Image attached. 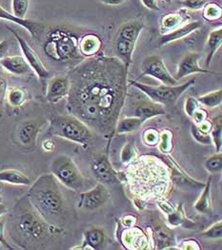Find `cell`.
I'll return each instance as SVG.
<instances>
[{
	"label": "cell",
	"instance_id": "47",
	"mask_svg": "<svg viewBox=\"0 0 222 250\" xmlns=\"http://www.w3.org/2000/svg\"><path fill=\"white\" fill-rule=\"evenodd\" d=\"M142 5L151 11H160L159 5H158V0H140Z\"/></svg>",
	"mask_w": 222,
	"mask_h": 250
},
{
	"label": "cell",
	"instance_id": "13",
	"mask_svg": "<svg viewBox=\"0 0 222 250\" xmlns=\"http://www.w3.org/2000/svg\"><path fill=\"white\" fill-rule=\"evenodd\" d=\"M92 170L95 178L104 185H115L119 182V175L111 167L107 154H99L94 157Z\"/></svg>",
	"mask_w": 222,
	"mask_h": 250
},
{
	"label": "cell",
	"instance_id": "32",
	"mask_svg": "<svg viewBox=\"0 0 222 250\" xmlns=\"http://www.w3.org/2000/svg\"><path fill=\"white\" fill-rule=\"evenodd\" d=\"M210 135L216 146L217 152H222V117L219 115L213 119Z\"/></svg>",
	"mask_w": 222,
	"mask_h": 250
},
{
	"label": "cell",
	"instance_id": "10",
	"mask_svg": "<svg viewBox=\"0 0 222 250\" xmlns=\"http://www.w3.org/2000/svg\"><path fill=\"white\" fill-rule=\"evenodd\" d=\"M144 76H151L157 79L163 85L176 86L179 84V81H178L169 72L163 59L159 56H147L143 60L141 64V73L138 78H142Z\"/></svg>",
	"mask_w": 222,
	"mask_h": 250
},
{
	"label": "cell",
	"instance_id": "22",
	"mask_svg": "<svg viewBox=\"0 0 222 250\" xmlns=\"http://www.w3.org/2000/svg\"><path fill=\"white\" fill-rule=\"evenodd\" d=\"M103 42L95 34H86L78 40V52L89 58L97 55L102 48Z\"/></svg>",
	"mask_w": 222,
	"mask_h": 250
},
{
	"label": "cell",
	"instance_id": "42",
	"mask_svg": "<svg viewBox=\"0 0 222 250\" xmlns=\"http://www.w3.org/2000/svg\"><path fill=\"white\" fill-rule=\"evenodd\" d=\"M167 221L173 227H178V226H180V225L185 223L183 215L179 213V212H178V211H176V210H174L171 213L167 214Z\"/></svg>",
	"mask_w": 222,
	"mask_h": 250
},
{
	"label": "cell",
	"instance_id": "24",
	"mask_svg": "<svg viewBox=\"0 0 222 250\" xmlns=\"http://www.w3.org/2000/svg\"><path fill=\"white\" fill-rule=\"evenodd\" d=\"M105 243V233L101 229H93L85 233L84 241L78 250H100Z\"/></svg>",
	"mask_w": 222,
	"mask_h": 250
},
{
	"label": "cell",
	"instance_id": "50",
	"mask_svg": "<svg viewBox=\"0 0 222 250\" xmlns=\"http://www.w3.org/2000/svg\"><path fill=\"white\" fill-rule=\"evenodd\" d=\"M9 47H10V45H9V41H7V40H2V41H0V60L4 57V56H6V54L8 53V51H9Z\"/></svg>",
	"mask_w": 222,
	"mask_h": 250
},
{
	"label": "cell",
	"instance_id": "43",
	"mask_svg": "<svg viewBox=\"0 0 222 250\" xmlns=\"http://www.w3.org/2000/svg\"><path fill=\"white\" fill-rule=\"evenodd\" d=\"M5 225H6V220H5V217L3 215V216L0 217V245H2L7 250H15V248H13L9 244L8 240L5 237Z\"/></svg>",
	"mask_w": 222,
	"mask_h": 250
},
{
	"label": "cell",
	"instance_id": "17",
	"mask_svg": "<svg viewBox=\"0 0 222 250\" xmlns=\"http://www.w3.org/2000/svg\"><path fill=\"white\" fill-rule=\"evenodd\" d=\"M69 90L70 81L68 76H56L49 82L46 92V99L48 102L56 104L68 96Z\"/></svg>",
	"mask_w": 222,
	"mask_h": 250
},
{
	"label": "cell",
	"instance_id": "3",
	"mask_svg": "<svg viewBox=\"0 0 222 250\" xmlns=\"http://www.w3.org/2000/svg\"><path fill=\"white\" fill-rule=\"evenodd\" d=\"M125 179L130 191L142 202L164 199L171 187L169 167L153 155H141L129 163Z\"/></svg>",
	"mask_w": 222,
	"mask_h": 250
},
{
	"label": "cell",
	"instance_id": "51",
	"mask_svg": "<svg viewBox=\"0 0 222 250\" xmlns=\"http://www.w3.org/2000/svg\"><path fill=\"white\" fill-rule=\"evenodd\" d=\"M42 147H43V149H44L45 151L50 152V151H53V150L55 149L56 144H55V142H54L53 140L48 139V140H46V141L43 142V144H42Z\"/></svg>",
	"mask_w": 222,
	"mask_h": 250
},
{
	"label": "cell",
	"instance_id": "39",
	"mask_svg": "<svg viewBox=\"0 0 222 250\" xmlns=\"http://www.w3.org/2000/svg\"><path fill=\"white\" fill-rule=\"evenodd\" d=\"M207 0H180L179 4L185 10L190 11H200L202 10L204 5L207 3Z\"/></svg>",
	"mask_w": 222,
	"mask_h": 250
},
{
	"label": "cell",
	"instance_id": "27",
	"mask_svg": "<svg viewBox=\"0 0 222 250\" xmlns=\"http://www.w3.org/2000/svg\"><path fill=\"white\" fill-rule=\"evenodd\" d=\"M212 177H210L204 188L201 195L198 199V201L195 204V208L198 212L209 214L212 211Z\"/></svg>",
	"mask_w": 222,
	"mask_h": 250
},
{
	"label": "cell",
	"instance_id": "55",
	"mask_svg": "<svg viewBox=\"0 0 222 250\" xmlns=\"http://www.w3.org/2000/svg\"><path fill=\"white\" fill-rule=\"evenodd\" d=\"M165 3H171L173 0H163Z\"/></svg>",
	"mask_w": 222,
	"mask_h": 250
},
{
	"label": "cell",
	"instance_id": "5",
	"mask_svg": "<svg viewBox=\"0 0 222 250\" xmlns=\"http://www.w3.org/2000/svg\"><path fill=\"white\" fill-rule=\"evenodd\" d=\"M48 133L52 136L79 144L84 147L88 146L94 138L93 130L72 114L52 116L49 121Z\"/></svg>",
	"mask_w": 222,
	"mask_h": 250
},
{
	"label": "cell",
	"instance_id": "18",
	"mask_svg": "<svg viewBox=\"0 0 222 250\" xmlns=\"http://www.w3.org/2000/svg\"><path fill=\"white\" fill-rule=\"evenodd\" d=\"M190 16L187 13V10L181 9L179 11L169 12L162 16L159 21V31L161 35H165L169 32H172L178 27L182 26L189 22Z\"/></svg>",
	"mask_w": 222,
	"mask_h": 250
},
{
	"label": "cell",
	"instance_id": "14",
	"mask_svg": "<svg viewBox=\"0 0 222 250\" xmlns=\"http://www.w3.org/2000/svg\"><path fill=\"white\" fill-rule=\"evenodd\" d=\"M0 19L8 20L10 22H13L15 24H18L19 26L23 27L25 30H27L30 33V35L33 38L37 40L40 39L45 32V27L42 23L32 19L17 18L13 14L7 12L1 6H0Z\"/></svg>",
	"mask_w": 222,
	"mask_h": 250
},
{
	"label": "cell",
	"instance_id": "29",
	"mask_svg": "<svg viewBox=\"0 0 222 250\" xmlns=\"http://www.w3.org/2000/svg\"><path fill=\"white\" fill-rule=\"evenodd\" d=\"M5 97L11 107H20L27 101L28 93L25 89L15 87L8 89Z\"/></svg>",
	"mask_w": 222,
	"mask_h": 250
},
{
	"label": "cell",
	"instance_id": "28",
	"mask_svg": "<svg viewBox=\"0 0 222 250\" xmlns=\"http://www.w3.org/2000/svg\"><path fill=\"white\" fill-rule=\"evenodd\" d=\"M144 123L143 120L134 116H125L122 119H118L115 126L114 133L117 134H125L129 132L136 131Z\"/></svg>",
	"mask_w": 222,
	"mask_h": 250
},
{
	"label": "cell",
	"instance_id": "26",
	"mask_svg": "<svg viewBox=\"0 0 222 250\" xmlns=\"http://www.w3.org/2000/svg\"><path fill=\"white\" fill-rule=\"evenodd\" d=\"M0 182L16 185V186H29L31 185V179L25 173L19 171L18 169L9 168L0 171Z\"/></svg>",
	"mask_w": 222,
	"mask_h": 250
},
{
	"label": "cell",
	"instance_id": "35",
	"mask_svg": "<svg viewBox=\"0 0 222 250\" xmlns=\"http://www.w3.org/2000/svg\"><path fill=\"white\" fill-rule=\"evenodd\" d=\"M30 0H12V14L19 18H26Z\"/></svg>",
	"mask_w": 222,
	"mask_h": 250
},
{
	"label": "cell",
	"instance_id": "45",
	"mask_svg": "<svg viewBox=\"0 0 222 250\" xmlns=\"http://www.w3.org/2000/svg\"><path fill=\"white\" fill-rule=\"evenodd\" d=\"M192 118L194 120V123L196 125H199V124H200V123H202V122L207 120V112L203 108L199 107L196 110V112L194 113V115L192 116Z\"/></svg>",
	"mask_w": 222,
	"mask_h": 250
},
{
	"label": "cell",
	"instance_id": "30",
	"mask_svg": "<svg viewBox=\"0 0 222 250\" xmlns=\"http://www.w3.org/2000/svg\"><path fill=\"white\" fill-rule=\"evenodd\" d=\"M155 238L158 250H167L174 245L173 235L162 226L155 228Z\"/></svg>",
	"mask_w": 222,
	"mask_h": 250
},
{
	"label": "cell",
	"instance_id": "48",
	"mask_svg": "<svg viewBox=\"0 0 222 250\" xmlns=\"http://www.w3.org/2000/svg\"><path fill=\"white\" fill-rule=\"evenodd\" d=\"M8 90V83L4 75L0 72V101H2L7 93Z\"/></svg>",
	"mask_w": 222,
	"mask_h": 250
},
{
	"label": "cell",
	"instance_id": "53",
	"mask_svg": "<svg viewBox=\"0 0 222 250\" xmlns=\"http://www.w3.org/2000/svg\"><path fill=\"white\" fill-rule=\"evenodd\" d=\"M123 221H124V222H123L124 226H126L127 228H130V227H133V226L134 221H135V218L133 217V216H126V217L123 218Z\"/></svg>",
	"mask_w": 222,
	"mask_h": 250
},
{
	"label": "cell",
	"instance_id": "25",
	"mask_svg": "<svg viewBox=\"0 0 222 250\" xmlns=\"http://www.w3.org/2000/svg\"><path fill=\"white\" fill-rule=\"evenodd\" d=\"M222 27L220 26L219 28L213 30L208 36L207 40V57H206V67L208 68L211 65V62L214 58V56L219 51V49L222 47Z\"/></svg>",
	"mask_w": 222,
	"mask_h": 250
},
{
	"label": "cell",
	"instance_id": "20",
	"mask_svg": "<svg viewBox=\"0 0 222 250\" xmlns=\"http://www.w3.org/2000/svg\"><path fill=\"white\" fill-rule=\"evenodd\" d=\"M201 23L200 21H193V22H187L184 25L178 27V29L169 32L165 35H162L161 37H159L158 39V46H165L167 44L176 42L178 40L183 39L187 36H190L191 34L195 33L196 31H198L199 29L201 28Z\"/></svg>",
	"mask_w": 222,
	"mask_h": 250
},
{
	"label": "cell",
	"instance_id": "16",
	"mask_svg": "<svg viewBox=\"0 0 222 250\" xmlns=\"http://www.w3.org/2000/svg\"><path fill=\"white\" fill-rule=\"evenodd\" d=\"M123 246L128 250H145L149 249L148 237L138 228L130 227L121 234Z\"/></svg>",
	"mask_w": 222,
	"mask_h": 250
},
{
	"label": "cell",
	"instance_id": "11",
	"mask_svg": "<svg viewBox=\"0 0 222 250\" xmlns=\"http://www.w3.org/2000/svg\"><path fill=\"white\" fill-rule=\"evenodd\" d=\"M109 199L110 192L106 185L98 183L92 189L80 192L78 208L86 210H94L104 206Z\"/></svg>",
	"mask_w": 222,
	"mask_h": 250
},
{
	"label": "cell",
	"instance_id": "44",
	"mask_svg": "<svg viewBox=\"0 0 222 250\" xmlns=\"http://www.w3.org/2000/svg\"><path fill=\"white\" fill-rule=\"evenodd\" d=\"M144 141L149 146H155L159 141V134L155 129H148L144 133Z\"/></svg>",
	"mask_w": 222,
	"mask_h": 250
},
{
	"label": "cell",
	"instance_id": "52",
	"mask_svg": "<svg viewBox=\"0 0 222 250\" xmlns=\"http://www.w3.org/2000/svg\"><path fill=\"white\" fill-rule=\"evenodd\" d=\"M102 4L107 6H119L123 4L126 0H99Z\"/></svg>",
	"mask_w": 222,
	"mask_h": 250
},
{
	"label": "cell",
	"instance_id": "8",
	"mask_svg": "<svg viewBox=\"0 0 222 250\" xmlns=\"http://www.w3.org/2000/svg\"><path fill=\"white\" fill-rule=\"evenodd\" d=\"M44 51L56 61H67L79 54L78 40L66 32L56 31L45 42Z\"/></svg>",
	"mask_w": 222,
	"mask_h": 250
},
{
	"label": "cell",
	"instance_id": "15",
	"mask_svg": "<svg viewBox=\"0 0 222 250\" xmlns=\"http://www.w3.org/2000/svg\"><path fill=\"white\" fill-rule=\"evenodd\" d=\"M200 58V55L198 53L191 52L186 54L185 56L180 60L178 66L176 79L179 81L180 79L195 73H214L209 70H204L201 67H200V64H199Z\"/></svg>",
	"mask_w": 222,
	"mask_h": 250
},
{
	"label": "cell",
	"instance_id": "23",
	"mask_svg": "<svg viewBox=\"0 0 222 250\" xmlns=\"http://www.w3.org/2000/svg\"><path fill=\"white\" fill-rule=\"evenodd\" d=\"M143 29H144V23L142 21L140 20L128 21L120 26L116 37L136 43Z\"/></svg>",
	"mask_w": 222,
	"mask_h": 250
},
{
	"label": "cell",
	"instance_id": "38",
	"mask_svg": "<svg viewBox=\"0 0 222 250\" xmlns=\"http://www.w3.org/2000/svg\"><path fill=\"white\" fill-rule=\"evenodd\" d=\"M202 236L209 239H222V221L214 224L208 229L202 232Z\"/></svg>",
	"mask_w": 222,
	"mask_h": 250
},
{
	"label": "cell",
	"instance_id": "36",
	"mask_svg": "<svg viewBox=\"0 0 222 250\" xmlns=\"http://www.w3.org/2000/svg\"><path fill=\"white\" fill-rule=\"evenodd\" d=\"M191 133H192V136L194 137V139H195L198 143L205 145V146H208V145L213 144L210 133L203 132L202 130H200V129L199 128V126L196 125V124H193L192 126H191Z\"/></svg>",
	"mask_w": 222,
	"mask_h": 250
},
{
	"label": "cell",
	"instance_id": "49",
	"mask_svg": "<svg viewBox=\"0 0 222 250\" xmlns=\"http://www.w3.org/2000/svg\"><path fill=\"white\" fill-rule=\"evenodd\" d=\"M157 205H158L159 208H160L165 214H169V213H171L172 211L175 210V208H173V206H172L171 204H169L164 199L157 201Z\"/></svg>",
	"mask_w": 222,
	"mask_h": 250
},
{
	"label": "cell",
	"instance_id": "37",
	"mask_svg": "<svg viewBox=\"0 0 222 250\" xmlns=\"http://www.w3.org/2000/svg\"><path fill=\"white\" fill-rule=\"evenodd\" d=\"M136 157V150L132 144H127L123 146L120 154L121 162L124 164H129Z\"/></svg>",
	"mask_w": 222,
	"mask_h": 250
},
{
	"label": "cell",
	"instance_id": "31",
	"mask_svg": "<svg viewBox=\"0 0 222 250\" xmlns=\"http://www.w3.org/2000/svg\"><path fill=\"white\" fill-rule=\"evenodd\" d=\"M202 18L207 22H216L222 18V7L217 2H207L202 8Z\"/></svg>",
	"mask_w": 222,
	"mask_h": 250
},
{
	"label": "cell",
	"instance_id": "2",
	"mask_svg": "<svg viewBox=\"0 0 222 250\" xmlns=\"http://www.w3.org/2000/svg\"><path fill=\"white\" fill-rule=\"evenodd\" d=\"M9 222L13 241L24 250L44 249L62 232L60 227L48 223L37 212L27 196L15 204Z\"/></svg>",
	"mask_w": 222,
	"mask_h": 250
},
{
	"label": "cell",
	"instance_id": "7",
	"mask_svg": "<svg viewBox=\"0 0 222 250\" xmlns=\"http://www.w3.org/2000/svg\"><path fill=\"white\" fill-rule=\"evenodd\" d=\"M50 169L58 183L75 192L83 191L85 178L70 156L66 154L57 155L51 162Z\"/></svg>",
	"mask_w": 222,
	"mask_h": 250
},
{
	"label": "cell",
	"instance_id": "12",
	"mask_svg": "<svg viewBox=\"0 0 222 250\" xmlns=\"http://www.w3.org/2000/svg\"><path fill=\"white\" fill-rule=\"evenodd\" d=\"M8 30L14 35L16 37V39L19 42L20 50L23 54V57L25 58V60L27 61V63L30 65L31 69L34 72L37 73V76L40 79H46L50 76V72L47 70V68L44 66V64L42 63L41 59L39 58V56L37 55V53L31 48V46L28 44V42L19 36V34L12 28L7 27Z\"/></svg>",
	"mask_w": 222,
	"mask_h": 250
},
{
	"label": "cell",
	"instance_id": "6",
	"mask_svg": "<svg viewBox=\"0 0 222 250\" xmlns=\"http://www.w3.org/2000/svg\"><path fill=\"white\" fill-rule=\"evenodd\" d=\"M196 83V78H192L183 84H178L176 86L160 85L152 86L140 83L136 80L130 81V85L135 89L143 92L152 101L160 104L164 107H173L176 105L178 100L186 90L193 87Z\"/></svg>",
	"mask_w": 222,
	"mask_h": 250
},
{
	"label": "cell",
	"instance_id": "4",
	"mask_svg": "<svg viewBox=\"0 0 222 250\" xmlns=\"http://www.w3.org/2000/svg\"><path fill=\"white\" fill-rule=\"evenodd\" d=\"M26 196L48 223L61 228L64 222L65 202L58 181L52 173L39 176Z\"/></svg>",
	"mask_w": 222,
	"mask_h": 250
},
{
	"label": "cell",
	"instance_id": "21",
	"mask_svg": "<svg viewBox=\"0 0 222 250\" xmlns=\"http://www.w3.org/2000/svg\"><path fill=\"white\" fill-rule=\"evenodd\" d=\"M0 66L6 71L14 75H25L32 71L30 65L27 63L23 56H4L0 60Z\"/></svg>",
	"mask_w": 222,
	"mask_h": 250
},
{
	"label": "cell",
	"instance_id": "19",
	"mask_svg": "<svg viewBox=\"0 0 222 250\" xmlns=\"http://www.w3.org/2000/svg\"><path fill=\"white\" fill-rule=\"evenodd\" d=\"M41 129V125L36 121H26L19 125L18 129V140L19 144L26 147L32 148L36 146L37 135Z\"/></svg>",
	"mask_w": 222,
	"mask_h": 250
},
{
	"label": "cell",
	"instance_id": "54",
	"mask_svg": "<svg viewBox=\"0 0 222 250\" xmlns=\"http://www.w3.org/2000/svg\"><path fill=\"white\" fill-rule=\"evenodd\" d=\"M8 213V208L5 205L0 203V217L3 215L7 214Z\"/></svg>",
	"mask_w": 222,
	"mask_h": 250
},
{
	"label": "cell",
	"instance_id": "40",
	"mask_svg": "<svg viewBox=\"0 0 222 250\" xmlns=\"http://www.w3.org/2000/svg\"><path fill=\"white\" fill-rule=\"evenodd\" d=\"M200 107V103L198 101L197 98L195 97H188L186 99L185 105H184V109H185L186 114L192 118V116L194 115V113L196 112V110Z\"/></svg>",
	"mask_w": 222,
	"mask_h": 250
},
{
	"label": "cell",
	"instance_id": "46",
	"mask_svg": "<svg viewBox=\"0 0 222 250\" xmlns=\"http://www.w3.org/2000/svg\"><path fill=\"white\" fill-rule=\"evenodd\" d=\"M180 250H200V247L199 243L196 240L189 239V240H184L180 244Z\"/></svg>",
	"mask_w": 222,
	"mask_h": 250
},
{
	"label": "cell",
	"instance_id": "33",
	"mask_svg": "<svg viewBox=\"0 0 222 250\" xmlns=\"http://www.w3.org/2000/svg\"><path fill=\"white\" fill-rule=\"evenodd\" d=\"M198 101L200 104L209 108L219 107L222 102V89L214 90L203 94L198 98Z\"/></svg>",
	"mask_w": 222,
	"mask_h": 250
},
{
	"label": "cell",
	"instance_id": "9",
	"mask_svg": "<svg viewBox=\"0 0 222 250\" xmlns=\"http://www.w3.org/2000/svg\"><path fill=\"white\" fill-rule=\"evenodd\" d=\"M124 107H127L126 116H134L144 122L153 117L166 113L164 106L152 101L145 94L144 97H140V95L137 94L133 98L132 96L129 97L127 94Z\"/></svg>",
	"mask_w": 222,
	"mask_h": 250
},
{
	"label": "cell",
	"instance_id": "34",
	"mask_svg": "<svg viewBox=\"0 0 222 250\" xmlns=\"http://www.w3.org/2000/svg\"><path fill=\"white\" fill-rule=\"evenodd\" d=\"M204 167L210 173L221 172L222 169V152H218L217 154L208 158L204 163Z\"/></svg>",
	"mask_w": 222,
	"mask_h": 250
},
{
	"label": "cell",
	"instance_id": "1",
	"mask_svg": "<svg viewBox=\"0 0 222 250\" xmlns=\"http://www.w3.org/2000/svg\"><path fill=\"white\" fill-rule=\"evenodd\" d=\"M68 78V112L111 139L128 94L126 65L116 56L95 55L77 65Z\"/></svg>",
	"mask_w": 222,
	"mask_h": 250
},
{
	"label": "cell",
	"instance_id": "41",
	"mask_svg": "<svg viewBox=\"0 0 222 250\" xmlns=\"http://www.w3.org/2000/svg\"><path fill=\"white\" fill-rule=\"evenodd\" d=\"M159 149L162 152H168L171 150V132L170 131H164L159 135Z\"/></svg>",
	"mask_w": 222,
	"mask_h": 250
}]
</instances>
